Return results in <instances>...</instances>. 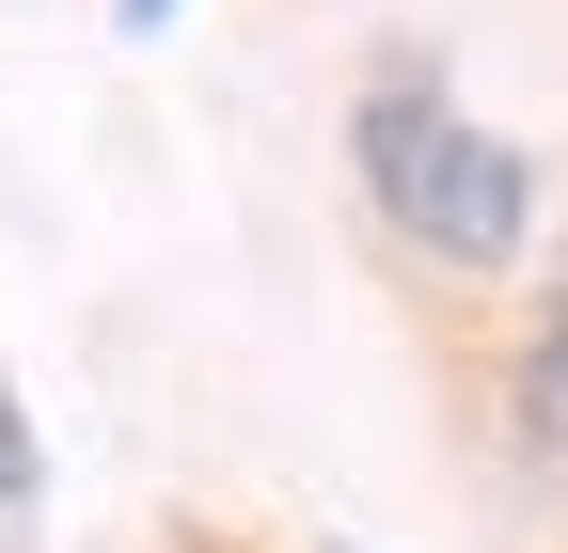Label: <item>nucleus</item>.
<instances>
[{"label": "nucleus", "instance_id": "f257e3e1", "mask_svg": "<svg viewBox=\"0 0 568 553\" xmlns=\"http://www.w3.org/2000/svg\"><path fill=\"white\" fill-rule=\"evenodd\" d=\"M347 159H364L379 222H395L426 269H521V238H537V159L489 143L426 63H379V95L347 111Z\"/></svg>", "mask_w": 568, "mask_h": 553}, {"label": "nucleus", "instance_id": "f03ea898", "mask_svg": "<svg viewBox=\"0 0 568 553\" xmlns=\"http://www.w3.org/2000/svg\"><path fill=\"white\" fill-rule=\"evenodd\" d=\"M521 443L568 459V269H552V301H537V332H521Z\"/></svg>", "mask_w": 568, "mask_h": 553}, {"label": "nucleus", "instance_id": "7ed1b4c3", "mask_svg": "<svg viewBox=\"0 0 568 553\" xmlns=\"http://www.w3.org/2000/svg\"><path fill=\"white\" fill-rule=\"evenodd\" d=\"M32 474H48L32 459V411H17V380H0V506H32Z\"/></svg>", "mask_w": 568, "mask_h": 553}, {"label": "nucleus", "instance_id": "20e7f679", "mask_svg": "<svg viewBox=\"0 0 568 553\" xmlns=\"http://www.w3.org/2000/svg\"><path fill=\"white\" fill-rule=\"evenodd\" d=\"M111 17H126V32H159V17H174V0H111Z\"/></svg>", "mask_w": 568, "mask_h": 553}]
</instances>
